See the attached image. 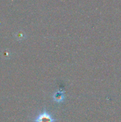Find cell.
I'll list each match as a JSON object with an SVG mask.
<instances>
[{
  "instance_id": "6da1fadb",
  "label": "cell",
  "mask_w": 121,
  "mask_h": 122,
  "mask_svg": "<svg viewBox=\"0 0 121 122\" xmlns=\"http://www.w3.org/2000/svg\"><path fill=\"white\" fill-rule=\"evenodd\" d=\"M34 122H55V119L51 114L44 111L34 119Z\"/></svg>"
},
{
  "instance_id": "7a4b0ae2",
  "label": "cell",
  "mask_w": 121,
  "mask_h": 122,
  "mask_svg": "<svg viewBox=\"0 0 121 122\" xmlns=\"http://www.w3.org/2000/svg\"><path fill=\"white\" fill-rule=\"evenodd\" d=\"M64 96L62 92H58L53 95V99L57 102H60L64 99Z\"/></svg>"
}]
</instances>
